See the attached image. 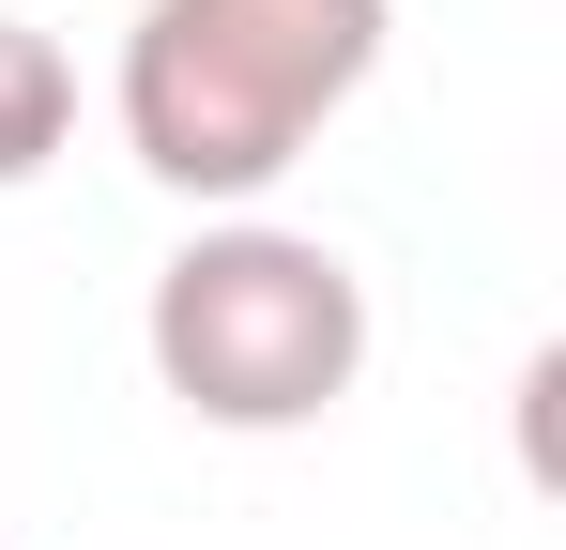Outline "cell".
I'll use <instances>...</instances> for the list:
<instances>
[{
    "label": "cell",
    "mask_w": 566,
    "mask_h": 550,
    "mask_svg": "<svg viewBox=\"0 0 566 550\" xmlns=\"http://www.w3.org/2000/svg\"><path fill=\"white\" fill-rule=\"evenodd\" d=\"M382 31H398V0H138L123 77H107L123 154L199 214H245L382 77Z\"/></svg>",
    "instance_id": "6da1fadb"
},
{
    "label": "cell",
    "mask_w": 566,
    "mask_h": 550,
    "mask_svg": "<svg viewBox=\"0 0 566 550\" xmlns=\"http://www.w3.org/2000/svg\"><path fill=\"white\" fill-rule=\"evenodd\" d=\"M138 352L185 398L199 429H322L353 382H368V275L337 261L322 230H276V214H214L154 261V306H138Z\"/></svg>",
    "instance_id": "7a4b0ae2"
},
{
    "label": "cell",
    "mask_w": 566,
    "mask_h": 550,
    "mask_svg": "<svg viewBox=\"0 0 566 550\" xmlns=\"http://www.w3.org/2000/svg\"><path fill=\"white\" fill-rule=\"evenodd\" d=\"M62 138H77V62L31 15H0V183H31Z\"/></svg>",
    "instance_id": "3957f363"
}]
</instances>
